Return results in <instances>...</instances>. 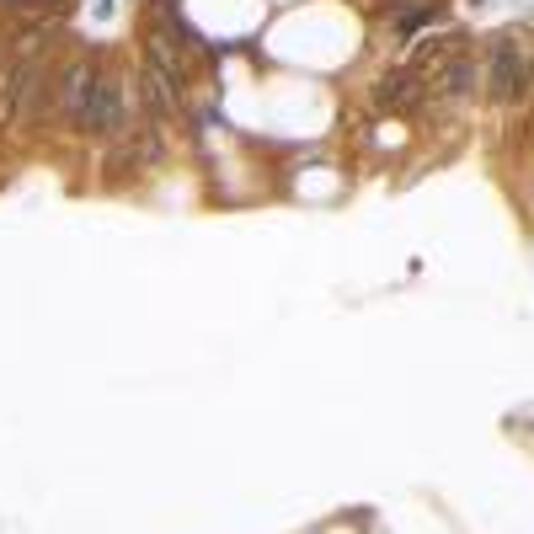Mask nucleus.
Here are the masks:
<instances>
[{"label": "nucleus", "mask_w": 534, "mask_h": 534, "mask_svg": "<svg viewBox=\"0 0 534 534\" xmlns=\"http://www.w3.org/2000/svg\"><path fill=\"white\" fill-rule=\"evenodd\" d=\"M492 70H497V75H492V91H497V97H513V91H518V81H524V75H529V59H518L513 49H502Z\"/></svg>", "instance_id": "f257e3e1"}]
</instances>
